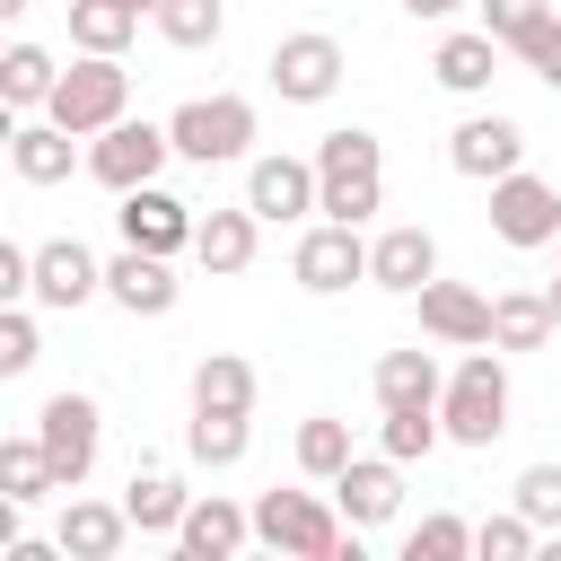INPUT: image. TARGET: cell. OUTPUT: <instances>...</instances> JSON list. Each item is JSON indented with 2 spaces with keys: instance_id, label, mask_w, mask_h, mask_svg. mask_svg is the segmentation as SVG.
<instances>
[{
  "instance_id": "cell-25",
  "label": "cell",
  "mask_w": 561,
  "mask_h": 561,
  "mask_svg": "<svg viewBox=\"0 0 561 561\" xmlns=\"http://www.w3.org/2000/svg\"><path fill=\"white\" fill-rule=\"evenodd\" d=\"M561 324H552V289H500L491 298V342L500 351H543Z\"/></svg>"
},
{
  "instance_id": "cell-30",
  "label": "cell",
  "mask_w": 561,
  "mask_h": 561,
  "mask_svg": "<svg viewBox=\"0 0 561 561\" xmlns=\"http://www.w3.org/2000/svg\"><path fill=\"white\" fill-rule=\"evenodd\" d=\"M245 447H254L245 412H193V430H184V456H193V465H210V473L245 465Z\"/></svg>"
},
{
  "instance_id": "cell-38",
  "label": "cell",
  "mask_w": 561,
  "mask_h": 561,
  "mask_svg": "<svg viewBox=\"0 0 561 561\" xmlns=\"http://www.w3.org/2000/svg\"><path fill=\"white\" fill-rule=\"evenodd\" d=\"M552 18V0H482V26L508 44V53H526V35Z\"/></svg>"
},
{
  "instance_id": "cell-31",
  "label": "cell",
  "mask_w": 561,
  "mask_h": 561,
  "mask_svg": "<svg viewBox=\"0 0 561 561\" xmlns=\"http://www.w3.org/2000/svg\"><path fill=\"white\" fill-rule=\"evenodd\" d=\"M0 491H9V500H53V491H61V473H53V456H44L35 430H26V438H0Z\"/></svg>"
},
{
  "instance_id": "cell-33",
  "label": "cell",
  "mask_w": 561,
  "mask_h": 561,
  "mask_svg": "<svg viewBox=\"0 0 561 561\" xmlns=\"http://www.w3.org/2000/svg\"><path fill=\"white\" fill-rule=\"evenodd\" d=\"M351 456H359V447H351V421H333V412L298 421V473H307V482H333Z\"/></svg>"
},
{
  "instance_id": "cell-28",
  "label": "cell",
  "mask_w": 561,
  "mask_h": 561,
  "mask_svg": "<svg viewBox=\"0 0 561 561\" xmlns=\"http://www.w3.org/2000/svg\"><path fill=\"white\" fill-rule=\"evenodd\" d=\"M53 88H61V70H53L44 44H9V53H0V96H9V114H44Z\"/></svg>"
},
{
  "instance_id": "cell-13",
  "label": "cell",
  "mask_w": 561,
  "mask_h": 561,
  "mask_svg": "<svg viewBox=\"0 0 561 561\" xmlns=\"http://www.w3.org/2000/svg\"><path fill=\"white\" fill-rule=\"evenodd\" d=\"M26 298L53 307V316H70V307L105 298V263H96L79 237H44V245H35V289H26Z\"/></svg>"
},
{
  "instance_id": "cell-3",
  "label": "cell",
  "mask_w": 561,
  "mask_h": 561,
  "mask_svg": "<svg viewBox=\"0 0 561 561\" xmlns=\"http://www.w3.org/2000/svg\"><path fill=\"white\" fill-rule=\"evenodd\" d=\"M438 421H447L456 447H491V438L508 430V368H500V342H473V351L447 368Z\"/></svg>"
},
{
  "instance_id": "cell-9",
  "label": "cell",
  "mask_w": 561,
  "mask_h": 561,
  "mask_svg": "<svg viewBox=\"0 0 561 561\" xmlns=\"http://www.w3.org/2000/svg\"><path fill=\"white\" fill-rule=\"evenodd\" d=\"M289 272H298V289H307V298H342L351 280H368V237H359L351 219H316V228L298 237Z\"/></svg>"
},
{
  "instance_id": "cell-44",
  "label": "cell",
  "mask_w": 561,
  "mask_h": 561,
  "mask_svg": "<svg viewBox=\"0 0 561 561\" xmlns=\"http://www.w3.org/2000/svg\"><path fill=\"white\" fill-rule=\"evenodd\" d=\"M552 324H561V280H552Z\"/></svg>"
},
{
  "instance_id": "cell-37",
  "label": "cell",
  "mask_w": 561,
  "mask_h": 561,
  "mask_svg": "<svg viewBox=\"0 0 561 561\" xmlns=\"http://www.w3.org/2000/svg\"><path fill=\"white\" fill-rule=\"evenodd\" d=\"M465 552H473V526H465V517H447V508H438V517H421V526L403 535V561H465Z\"/></svg>"
},
{
  "instance_id": "cell-5",
  "label": "cell",
  "mask_w": 561,
  "mask_h": 561,
  "mask_svg": "<svg viewBox=\"0 0 561 561\" xmlns=\"http://www.w3.org/2000/svg\"><path fill=\"white\" fill-rule=\"evenodd\" d=\"M167 131H175V158H193V167H228V158L254 149V105H245V96H193V105L167 114Z\"/></svg>"
},
{
  "instance_id": "cell-7",
  "label": "cell",
  "mask_w": 561,
  "mask_h": 561,
  "mask_svg": "<svg viewBox=\"0 0 561 561\" xmlns=\"http://www.w3.org/2000/svg\"><path fill=\"white\" fill-rule=\"evenodd\" d=\"M175 158V131L167 123H105L96 140H88V175L105 184V193H131V184H158V167Z\"/></svg>"
},
{
  "instance_id": "cell-11",
  "label": "cell",
  "mask_w": 561,
  "mask_h": 561,
  "mask_svg": "<svg viewBox=\"0 0 561 561\" xmlns=\"http://www.w3.org/2000/svg\"><path fill=\"white\" fill-rule=\"evenodd\" d=\"M123 210H114V228H123V245H149V254H193V202H175L167 184H131V193H114Z\"/></svg>"
},
{
  "instance_id": "cell-36",
  "label": "cell",
  "mask_w": 561,
  "mask_h": 561,
  "mask_svg": "<svg viewBox=\"0 0 561 561\" xmlns=\"http://www.w3.org/2000/svg\"><path fill=\"white\" fill-rule=\"evenodd\" d=\"M44 359V333H35V307L26 298H9L0 307V377H26Z\"/></svg>"
},
{
  "instance_id": "cell-23",
  "label": "cell",
  "mask_w": 561,
  "mask_h": 561,
  "mask_svg": "<svg viewBox=\"0 0 561 561\" xmlns=\"http://www.w3.org/2000/svg\"><path fill=\"white\" fill-rule=\"evenodd\" d=\"M254 237H263L254 202H237V210H210V219L193 228V263H202L210 280H237V272L254 263Z\"/></svg>"
},
{
  "instance_id": "cell-39",
  "label": "cell",
  "mask_w": 561,
  "mask_h": 561,
  "mask_svg": "<svg viewBox=\"0 0 561 561\" xmlns=\"http://www.w3.org/2000/svg\"><path fill=\"white\" fill-rule=\"evenodd\" d=\"M517 508H526L535 526H561V465H526V473H517Z\"/></svg>"
},
{
  "instance_id": "cell-26",
  "label": "cell",
  "mask_w": 561,
  "mask_h": 561,
  "mask_svg": "<svg viewBox=\"0 0 561 561\" xmlns=\"http://www.w3.org/2000/svg\"><path fill=\"white\" fill-rule=\"evenodd\" d=\"M184 386H193V412H254V359L237 351H202Z\"/></svg>"
},
{
  "instance_id": "cell-22",
  "label": "cell",
  "mask_w": 561,
  "mask_h": 561,
  "mask_svg": "<svg viewBox=\"0 0 561 561\" xmlns=\"http://www.w3.org/2000/svg\"><path fill=\"white\" fill-rule=\"evenodd\" d=\"M500 35L491 26H456V35H438V53H430V79L447 88V96H482L491 88V70H500Z\"/></svg>"
},
{
  "instance_id": "cell-17",
  "label": "cell",
  "mask_w": 561,
  "mask_h": 561,
  "mask_svg": "<svg viewBox=\"0 0 561 561\" xmlns=\"http://www.w3.org/2000/svg\"><path fill=\"white\" fill-rule=\"evenodd\" d=\"M412 307H421V333H430V342H447V351L491 342V298H482V289H465V280H421V289H412Z\"/></svg>"
},
{
  "instance_id": "cell-24",
  "label": "cell",
  "mask_w": 561,
  "mask_h": 561,
  "mask_svg": "<svg viewBox=\"0 0 561 561\" xmlns=\"http://www.w3.org/2000/svg\"><path fill=\"white\" fill-rule=\"evenodd\" d=\"M368 386H377V412H403V403H438L447 368H438V351H386Z\"/></svg>"
},
{
  "instance_id": "cell-16",
  "label": "cell",
  "mask_w": 561,
  "mask_h": 561,
  "mask_svg": "<svg viewBox=\"0 0 561 561\" xmlns=\"http://www.w3.org/2000/svg\"><path fill=\"white\" fill-rule=\"evenodd\" d=\"M254 543V508H237L228 491H193L184 526H175V552L184 561H237Z\"/></svg>"
},
{
  "instance_id": "cell-19",
  "label": "cell",
  "mask_w": 561,
  "mask_h": 561,
  "mask_svg": "<svg viewBox=\"0 0 561 561\" xmlns=\"http://www.w3.org/2000/svg\"><path fill=\"white\" fill-rule=\"evenodd\" d=\"M53 535H61V552H70V561H114L140 526H131V508H123V500H79V491H61V526H53Z\"/></svg>"
},
{
  "instance_id": "cell-43",
  "label": "cell",
  "mask_w": 561,
  "mask_h": 561,
  "mask_svg": "<svg viewBox=\"0 0 561 561\" xmlns=\"http://www.w3.org/2000/svg\"><path fill=\"white\" fill-rule=\"evenodd\" d=\"M0 18H26V0H0Z\"/></svg>"
},
{
  "instance_id": "cell-10",
  "label": "cell",
  "mask_w": 561,
  "mask_h": 561,
  "mask_svg": "<svg viewBox=\"0 0 561 561\" xmlns=\"http://www.w3.org/2000/svg\"><path fill=\"white\" fill-rule=\"evenodd\" d=\"M491 237L500 245H517V254H535V245H561V193L543 184V175H500L491 184Z\"/></svg>"
},
{
  "instance_id": "cell-34",
  "label": "cell",
  "mask_w": 561,
  "mask_h": 561,
  "mask_svg": "<svg viewBox=\"0 0 561 561\" xmlns=\"http://www.w3.org/2000/svg\"><path fill=\"white\" fill-rule=\"evenodd\" d=\"M438 438H447L438 403H403V412H386V430H377V447H386L394 465H421V456H430Z\"/></svg>"
},
{
  "instance_id": "cell-41",
  "label": "cell",
  "mask_w": 561,
  "mask_h": 561,
  "mask_svg": "<svg viewBox=\"0 0 561 561\" xmlns=\"http://www.w3.org/2000/svg\"><path fill=\"white\" fill-rule=\"evenodd\" d=\"M35 289V245H0V298H26Z\"/></svg>"
},
{
  "instance_id": "cell-15",
  "label": "cell",
  "mask_w": 561,
  "mask_h": 561,
  "mask_svg": "<svg viewBox=\"0 0 561 561\" xmlns=\"http://www.w3.org/2000/svg\"><path fill=\"white\" fill-rule=\"evenodd\" d=\"M105 298H114L123 316H175V298H184V280H175V254L123 245V254L105 263Z\"/></svg>"
},
{
  "instance_id": "cell-8",
  "label": "cell",
  "mask_w": 561,
  "mask_h": 561,
  "mask_svg": "<svg viewBox=\"0 0 561 561\" xmlns=\"http://www.w3.org/2000/svg\"><path fill=\"white\" fill-rule=\"evenodd\" d=\"M263 70H272V96H280V105H324V96L342 88V70H351V61H342V44H333L324 26H298V35H280V44H272V61H263Z\"/></svg>"
},
{
  "instance_id": "cell-40",
  "label": "cell",
  "mask_w": 561,
  "mask_h": 561,
  "mask_svg": "<svg viewBox=\"0 0 561 561\" xmlns=\"http://www.w3.org/2000/svg\"><path fill=\"white\" fill-rule=\"evenodd\" d=\"M517 61H526V70L543 79V88H561V9H552V18H543V26L526 35V53H517Z\"/></svg>"
},
{
  "instance_id": "cell-4",
  "label": "cell",
  "mask_w": 561,
  "mask_h": 561,
  "mask_svg": "<svg viewBox=\"0 0 561 561\" xmlns=\"http://www.w3.org/2000/svg\"><path fill=\"white\" fill-rule=\"evenodd\" d=\"M61 131H79V140H96L105 123H123L131 114V70H123V53H79L70 70H61V88H53V105H44Z\"/></svg>"
},
{
  "instance_id": "cell-2",
  "label": "cell",
  "mask_w": 561,
  "mask_h": 561,
  "mask_svg": "<svg viewBox=\"0 0 561 561\" xmlns=\"http://www.w3.org/2000/svg\"><path fill=\"white\" fill-rule=\"evenodd\" d=\"M316 193H324V202H316L324 219L368 228L377 202H386V149H377V131H359V123L324 131V140H316Z\"/></svg>"
},
{
  "instance_id": "cell-32",
  "label": "cell",
  "mask_w": 561,
  "mask_h": 561,
  "mask_svg": "<svg viewBox=\"0 0 561 561\" xmlns=\"http://www.w3.org/2000/svg\"><path fill=\"white\" fill-rule=\"evenodd\" d=\"M175 53H210L219 35H228V9L219 0H158V18H149Z\"/></svg>"
},
{
  "instance_id": "cell-35",
  "label": "cell",
  "mask_w": 561,
  "mask_h": 561,
  "mask_svg": "<svg viewBox=\"0 0 561 561\" xmlns=\"http://www.w3.org/2000/svg\"><path fill=\"white\" fill-rule=\"evenodd\" d=\"M535 543H543V526H535L526 508H500V517L473 526V552H482V561H526Z\"/></svg>"
},
{
  "instance_id": "cell-1",
  "label": "cell",
  "mask_w": 561,
  "mask_h": 561,
  "mask_svg": "<svg viewBox=\"0 0 561 561\" xmlns=\"http://www.w3.org/2000/svg\"><path fill=\"white\" fill-rule=\"evenodd\" d=\"M254 543L289 552V561H359V526L342 508H324L316 491H263L254 500Z\"/></svg>"
},
{
  "instance_id": "cell-42",
  "label": "cell",
  "mask_w": 561,
  "mask_h": 561,
  "mask_svg": "<svg viewBox=\"0 0 561 561\" xmlns=\"http://www.w3.org/2000/svg\"><path fill=\"white\" fill-rule=\"evenodd\" d=\"M403 9H412V18H456L465 0H403Z\"/></svg>"
},
{
  "instance_id": "cell-21",
  "label": "cell",
  "mask_w": 561,
  "mask_h": 561,
  "mask_svg": "<svg viewBox=\"0 0 561 561\" xmlns=\"http://www.w3.org/2000/svg\"><path fill=\"white\" fill-rule=\"evenodd\" d=\"M368 280L377 289H394V298H412L421 280H438V237L430 228H386V237H368Z\"/></svg>"
},
{
  "instance_id": "cell-29",
  "label": "cell",
  "mask_w": 561,
  "mask_h": 561,
  "mask_svg": "<svg viewBox=\"0 0 561 561\" xmlns=\"http://www.w3.org/2000/svg\"><path fill=\"white\" fill-rule=\"evenodd\" d=\"M140 0H70V44L79 53H123L131 35H140Z\"/></svg>"
},
{
  "instance_id": "cell-6",
  "label": "cell",
  "mask_w": 561,
  "mask_h": 561,
  "mask_svg": "<svg viewBox=\"0 0 561 561\" xmlns=\"http://www.w3.org/2000/svg\"><path fill=\"white\" fill-rule=\"evenodd\" d=\"M35 438H44L53 473H61V491H79V482L96 473V438H105V412H96V394H79V386L44 394V412H35Z\"/></svg>"
},
{
  "instance_id": "cell-20",
  "label": "cell",
  "mask_w": 561,
  "mask_h": 561,
  "mask_svg": "<svg viewBox=\"0 0 561 561\" xmlns=\"http://www.w3.org/2000/svg\"><path fill=\"white\" fill-rule=\"evenodd\" d=\"M70 140H79V131H61L53 114H18V123H9V167H18V184H70V167H88Z\"/></svg>"
},
{
  "instance_id": "cell-18",
  "label": "cell",
  "mask_w": 561,
  "mask_h": 561,
  "mask_svg": "<svg viewBox=\"0 0 561 561\" xmlns=\"http://www.w3.org/2000/svg\"><path fill=\"white\" fill-rule=\"evenodd\" d=\"M333 508L351 517V526H386L394 508H403V465L377 447V456H351L342 473H333Z\"/></svg>"
},
{
  "instance_id": "cell-14",
  "label": "cell",
  "mask_w": 561,
  "mask_h": 561,
  "mask_svg": "<svg viewBox=\"0 0 561 561\" xmlns=\"http://www.w3.org/2000/svg\"><path fill=\"white\" fill-rule=\"evenodd\" d=\"M245 202H254V219H272V228L307 219V210L324 202V193H316V158H289V149L254 158V167H245Z\"/></svg>"
},
{
  "instance_id": "cell-12",
  "label": "cell",
  "mask_w": 561,
  "mask_h": 561,
  "mask_svg": "<svg viewBox=\"0 0 561 561\" xmlns=\"http://www.w3.org/2000/svg\"><path fill=\"white\" fill-rule=\"evenodd\" d=\"M447 167L473 175V184H500V175L526 167V131H517L508 114H465V123L447 131Z\"/></svg>"
},
{
  "instance_id": "cell-27",
  "label": "cell",
  "mask_w": 561,
  "mask_h": 561,
  "mask_svg": "<svg viewBox=\"0 0 561 561\" xmlns=\"http://www.w3.org/2000/svg\"><path fill=\"white\" fill-rule=\"evenodd\" d=\"M123 508H131V526H140V535H175V526H184V508H193V491H184L175 473H158V465H131Z\"/></svg>"
}]
</instances>
